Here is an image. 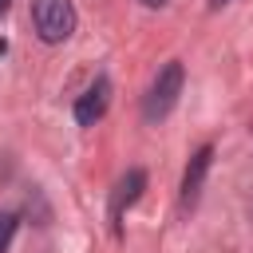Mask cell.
Wrapping results in <instances>:
<instances>
[{"label": "cell", "mask_w": 253, "mask_h": 253, "mask_svg": "<svg viewBox=\"0 0 253 253\" xmlns=\"http://www.w3.org/2000/svg\"><path fill=\"white\" fill-rule=\"evenodd\" d=\"M12 237H16V213L4 210V213H0V253L12 245Z\"/></svg>", "instance_id": "cell-6"}, {"label": "cell", "mask_w": 253, "mask_h": 253, "mask_svg": "<svg viewBox=\"0 0 253 253\" xmlns=\"http://www.w3.org/2000/svg\"><path fill=\"white\" fill-rule=\"evenodd\" d=\"M142 186H146V174H142V170H126V178L115 186V198H111V221H115V233H119V217H123V210L138 202Z\"/></svg>", "instance_id": "cell-5"}, {"label": "cell", "mask_w": 253, "mask_h": 253, "mask_svg": "<svg viewBox=\"0 0 253 253\" xmlns=\"http://www.w3.org/2000/svg\"><path fill=\"white\" fill-rule=\"evenodd\" d=\"M8 4H12V0H0V12H8Z\"/></svg>", "instance_id": "cell-9"}, {"label": "cell", "mask_w": 253, "mask_h": 253, "mask_svg": "<svg viewBox=\"0 0 253 253\" xmlns=\"http://www.w3.org/2000/svg\"><path fill=\"white\" fill-rule=\"evenodd\" d=\"M142 4H146V8H162L166 0H142Z\"/></svg>", "instance_id": "cell-7"}, {"label": "cell", "mask_w": 253, "mask_h": 253, "mask_svg": "<svg viewBox=\"0 0 253 253\" xmlns=\"http://www.w3.org/2000/svg\"><path fill=\"white\" fill-rule=\"evenodd\" d=\"M210 158H213V146H202V150L190 158V166H186V174H182V202H186V206L198 202L202 182H206V170H210Z\"/></svg>", "instance_id": "cell-4"}, {"label": "cell", "mask_w": 253, "mask_h": 253, "mask_svg": "<svg viewBox=\"0 0 253 253\" xmlns=\"http://www.w3.org/2000/svg\"><path fill=\"white\" fill-rule=\"evenodd\" d=\"M221 4H229V0H210V8H221Z\"/></svg>", "instance_id": "cell-8"}, {"label": "cell", "mask_w": 253, "mask_h": 253, "mask_svg": "<svg viewBox=\"0 0 253 253\" xmlns=\"http://www.w3.org/2000/svg\"><path fill=\"white\" fill-rule=\"evenodd\" d=\"M107 103H111V83H107V79H95V83L79 95V103H75V119H79V126H95V123L103 119Z\"/></svg>", "instance_id": "cell-3"}, {"label": "cell", "mask_w": 253, "mask_h": 253, "mask_svg": "<svg viewBox=\"0 0 253 253\" xmlns=\"http://www.w3.org/2000/svg\"><path fill=\"white\" fill-rule=\"evenodd\" d=\"M182 63L178 59H170L158 75H154V83H150V91H146V103H142V115L150 119V123H158V119H166L170 111H174V103H178V95H182Z\"/></svg>", "instance_id": "cell-2"}, {"label": "cell", "mask_w": 253, "mask_h": 253, "mask_svg": "<svg viewBox=\"0 0 253 253\" xmlns=\"http://www.w3.org/2000/svg\"><path fill=\"white\" fill-rule=\"evenodd\" d=\"M32 24L43 43H63L75 32V4L71 0H36L32 4Z\"/></svg>", "instance_id": "cell-1"}]
</instances>
